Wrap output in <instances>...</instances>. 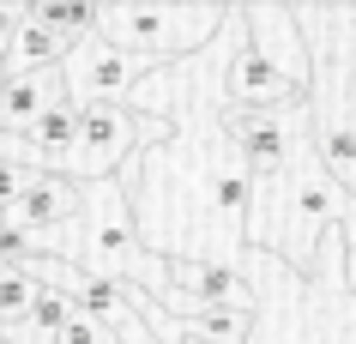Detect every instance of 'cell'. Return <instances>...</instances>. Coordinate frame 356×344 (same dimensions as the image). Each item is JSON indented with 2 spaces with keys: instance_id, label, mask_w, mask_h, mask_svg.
Returning <instances> with one entry per match:
<instances>
[{
  "instance_id": "1",
  "label": "cell",
  "mask_w": 356,
  "mask_h": 344,
  "mask_svg": "<svg viewBox=\"0 0 356 344\" xmlns=\"http://www.w3.org/2000/svg\"><path fill=\"white\" fill-rule=\"evenodd\" d=\"M236 6H206V0H169V6H139V0H121V6H97V37H109L115 49H127L133 60L145 67H169L175 55H188L200 42L229 24Z\"/></svg>"
},
{
  "instance_id": "2",
  "label": "cell",
  "mask_w": 356,
  "mask_h": 344,
  "mask_svg": "<svg viewBox=\"0 0 356 344\" xmlns=\"http://www.w3.org/2000/svg\"><path fill=\"white\" fill-rule=\"evenodd\" d=\"M338 218H344V188L326 175L320 151H302L296 145L290 193H284V242H278L296 272H314V254L326 248V236L338 229Z\"/></svg>"
},
{
  "instance_id": "3",
  "label": "cell",
  "mask_w": 356,
  "mask_h": 344,
  "mask_svg": "<svg viewBox=\"0 0 356 344\" xmlns=\"http://www.w3.org/2000/svg\"><path fill=\"white\" fill-rule=\"evenodd\" d=\"M145 139L163 145L169 121H133L127 103H85V115H79V151L67 157V163H79L85 181H109V175L133 157V145H145Z\"/></svg>"
},
{
  "instance_id": "4",
  "label": "cell",
  "mask_w": 356,
  "mask_h": 344,
  "mask_svg": "<svg viewBox=\"0 0 356 344\" xmlns=\"http://www.w3.org/2000/svg\"><path fill=\"white\" fill-rule=\"evenodd\" d=\"M60 73H67V97L73 103H121V97L139 85V73H151L145 60H133L127 49H115L109 37H85L67 49V60H60Z\"/></svg>"
},
{
  "instance_id": "5",
  "label": "cell",
  "mask_w": 356,
  "mask_h": 344,
  "mask_svg": "<svg viewBox=\"0 0 356 344\" xmlns=\"http://www.w3.org/2000/svg\"><path fill=\"white\" fill-rule=\"evenodd\" d=\"M229 145H236V163H242L254 181H272V175H290L296 163V139L272 109H248V103H229L224 109Z\"/></svg>"
},
{
  "instance_id": "6",
  "label": "cell",
  "mask_w": 356,
  "mask_h": 344,
  "mask_svg": "<svg viewBox=\"0 0 356 344\" xmlns=\"http://www.w3.org/2000/svg\"><path fill=\"white\" fill-rule=\"evenodd\" d=\"M224 97L229 103H248V109H272V115L284 103H302V91L278 73V60L254 42V31H242V49H236V60H229V73H224Z\"/></svg>"
},
{
  "instance_id": "7",
  "label": "cell",
  "mask_w": 356,
  "mask_h": 344,
  "mask_svg": "<svg viewBox=\"0 0 356 344\" xmlns=\"http://www.w3.org/2000/svg\"><path fill=\"white\" fill-rule=\"evenodd\" d=\"M175 272V290L188 296V308H254V284H248L242 266L229 260H169Z\"/></svg>"
},
{
  "instance_id": "8",
  "label": "cell",
  "mask_w": 356,
  "mask_h": 344,
  "mask_svg": "<svg viewBox=\"0 0 356 344\" xmlns=\"http://www.w3.org/2000/svg\"><path fill=\"white\" fill-rule=\"evenodd\" d=\"M60 97H67V73L60 67H37V73H19L6 91H0V133L6 139H19L31 133L42 115L55 109Z\"/></svg>"
},
{
  "instance_id": "9",
  "label": "cell",
  "mask_w": 356,
  "mask_h": 344,
  "mask_svg": "<svg viewBox=\"0 0 356 344\" xmlns=\"http://www.w3.org/2000/svg\"><path fill=\"white\" fill-rule=\"evenodd\" d=\"M79 211H85V181L42 170L37 181H31V193L19 199V211H13V218H19L24 229H37V236H55L60 224H73Z\"/></svg>"
},
{
  "instance_id": "10",
  "label": "cell",
  "mask_w": 356,
  "mask_h": 344,
  "mask_svg": "<svg viewBox=\"0 0 356 344\" xmlns=\"http://www.w3.org/2000/svg\"><path fill=\"white\" fill-rule=\"evenodd\" d=\"M37 296H42V278H37L31 266H0V332L31 326Z\"/></svg>"
},
{
  "instance_id": "11",
  "label": "cell",
  "mask_w": 356,
  "mask_h": 344,
  "mask_svg": "<svg viewBox=\"0 0 356 344\" xmlns=\"http://www.w3.org/2000/svg\"><path fill=\"white\" fill-rule=\"evenodd\" d=\"M188 338L200 344H248L254 338V308H200V314H188Z\"/></svg>"
},
{
  "instance_id": "12",
  "label": "cell",
  "mask_w": 356,
  "mask_h": 344,
  "mask_svg": "<svg viewBox=\"0 0 356 344\" xmlns=\"http://www.w3.org/2000/svg\"><path fill=\"white\" fill-rule=\"evenodd\" d=\"M31 19H42L49 31H60L67 42H85L97 31V6H91V0H37Z\"/></svg>"
},
{
  "instance_id": "13",
  "label": "cell",
  "mask_w": 356,
  "mask_h": 344,
  "mask_svg": "<svg viewBox=\"0 0 356 344\" xmlns=\"http://www.w3.org/2000/svg\"><path fill=\"white\" fill-rule=\"evenodd\" d=\"M211 199H218V211H224L229 224H242L248 206H254V175H248L242 163H218V175H211Z\"/></svg>"
},
{
  "instance_id": "14",
  "label": "cell",
  "mask_w": 356,
  "mask_h": 344,
  "mask_svg": "<svg viewBox=\"0 0 356 344\" xmlns=\"http://www.w3.org/2000/svg\"><path fill=\"white\" fill-rule=\"evenodd\" d=\"M37 175H42L37 157H0V218H6V211H19V199L31 193Z\"/></svg>"
},
{
  "instance_id": "15",
  "label": "cell",
  "mask_w": 356,
  "mask_h": 344,
  "mask_svg": "<svg viewBox=\"0 0 356 344\" xmlns=\"http://www.w3.org/2000/svg\"><path fill=\"white\" fill-rule=\"evenodd\" d=\"M103 338H109V332H103V326H97V320H91V314H79V320H73V326H67V332H60V338H55V344H103Z\"/></svg>"
},
{
  "instance_id": "16",
  "label": "cell",
  "mask_w": 356,
  "mask_h": 344,
  "mask_svg": "<svg viewBox=\"0 0 356 344\" xmlns=\"http://www.w3.org/2000/svg\"><path fill=\"white\" fill-rule=\"evenodd\" d=\"M19 31H24V6H0V55H13Z\"/></svg>"
},
{
  "instance_id": "17",
  "label": "cell",
  "mask_w": 356,
  "mask_h": 344,
  "mask_svg": "<svg viewBox=\"0 0 356 344\" xmlns=\"http://www.w3.org/2000/svg\"><path fill=\"white\" fill-rule=\"evenodd\" d=\"M344 278H350V290H356V242H350V260H344Z\"/></svg>"
},
{
  "instance_id": "18",
  "label": "cell",
  "mask_w": 356,
  "mask_h": 344,
  "mask_svg": "<svg viewBox=\"0 0 356 344\" xmlns=\"http://www.w3.org/2000/svg\"><path fill=\"white\" fill-rule=\"evenodd\" d=\"M6 145H19V139H6V133H0V157H13V151H6Z\"/></svg>"
},
{
  "instance_id": "19",
  "label": "cell",
  "mask_w": 356,
  "mask_h": 344,
  "mask_svg": "<svg viewBox=\"0 0 356 344\" xmlns=\"http://www.w3.org/2000/svg\"><path fill=\"white\" fill-rule=\"evenodd\" d=\"M0 344H24V338H19V332H0Z\"/></svg>"
}]
</instances>
